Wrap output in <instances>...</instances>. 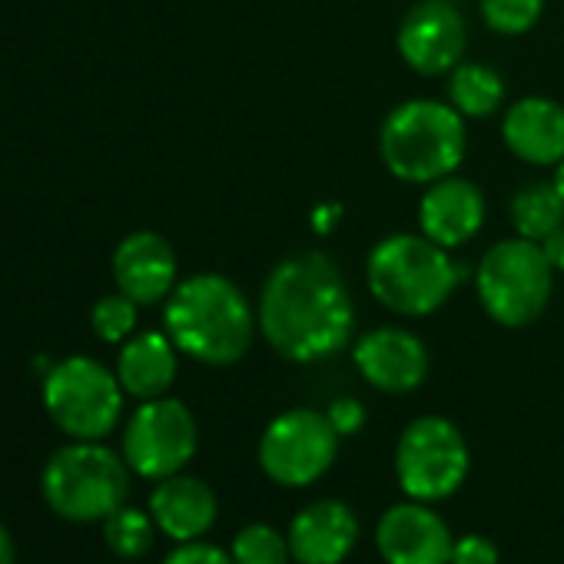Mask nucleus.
I'll use <instances>...</instances> for the list:
<instances>
[{
	"label": "nucleus",
	"mask_w": 564,
	"mask_h": 564,
	"mask_svg": "<svg viewBox=\"0 0 564 564\" xmlns=\"http://www.w3.org/2000/svg\"><path fill=\"white\" fill-rule=\"evenodd\" d=\"M262 339L286 362L339 356L356 329V303L339 262L326 252H296L269 269L256 303Z\"/></svg>",
	"instance_id": "f257e3e1"
},
{
	"label": "nucleus",
	"mask_w": 564,
	"mask_h": 564,
	"mask_svg": "<svg viewBox=\"0 0 564 564\" xmlns=\"http://www.w3.org/2000/svg\"><path fill=\"white\" fill-rule=\"evenodd\" d=\"M256 310L242 290L223 272H196L166 300L163 333L173 346L203 366H236L256 336Z\"/></svg>",
	"instance_id": "f03ea898"
},
{
	"label": "nucleus",
	"mask_w": 564,
	"mask_h": 564,
	"mask_svg": "<svg viewBox=\"0 0 564 564\" xmlns=\"http://www.w3.org/2000/svg\"><path fill=\"white\" fill-rule=\"evenodd\" d=\"M452 249L425 232H392L379 239L366 259V286L379 306L395 316L422 319L438 313L458 286Z\"/></svg>",
	"instance_id": "7ed1b4c3"
},
{
	"label": "nucleus",
	"mask_w": 564,
	"mask_h": 564,
	"mask_svg": "<svg viewBox=\"0 0 564 564\" xmlns=\"http://www.w3.org/2000/svg\"><path fill=\"white\" fill-rule=\"evenodd\" d=\"M465 153V117L442 100H405L392 107L379 127V156L386 170L412 186H429L458 173Z\"/></svg>",
	"instance_id": "20e7f679"
},
{
	"label": "nucleus",
	"mask_w": 564,
	"mask_h": 564,
	"mask_svg": "<svg viewBox=\"0 0 564 564\" xmlns=\"http://www.w3.org/2000/svg\"><path fill=\"white\" fill-rule=\"evenodd\" d=\"M130 465L104 442H70L57 448L41 471L47 508L70 524L107 521L130 495Z\"/></svg>",
	"instance_id": "39448f33"
},
{
	"label": "nucleus",
	"mask_w": 564,
	"mask_h": 564,
	"mask_svg": "<svg viewBox=\"0 0 564 564\" xmlns=\"http://www.w3.org/2000/svg\"><path fill=\"white\" fill-rule=\"evenodd\" d=\"M554 269L541 252V242L511 236L485 249L475 269V293L491 323L505 329H524L541 319L554 293Z\"/></svg>",
	"instance_id": "423d86ee"
},
{
	"label": "nucleus",
	"mask_w": 564,
	"mask_h": 564,
	"mask_svg": "<svg viewBox=\"0 0 564 564\" xmlns=\"http://www.w3.org/2000/svg\"><path fill=\"white\" fill-rule=\"evenodd\" d=\"M123 395L117 372L90 356H70L44 376V409L74 442H104L120 425Z\"/></svg>",
	"instance_id": "0eeeda50"
},
{
	"label": "nucleus",
	"mask_w": 564,
	"mask_h": 564,
	"mask_svg": "<svg viewBox=\"0 0 564 564\" xmlns=\"http://www.w3.org/2000/svg\"><path fill=\"white\" fill-rule=\"evenodd\" d=\"M471 468V452L455 422L445 415H422L409 422L395 445V481L415 501L452 498Z\"/></svg>",
	"instance_id": "6e6552de"
},
{
	"label": "nucleus",
	"mask_w": 564,
	"mask_h": 564,
	"mask_svg": "<svg viewBox=\"0 0 564 564\" xmlns=\"http://www.w3.org/2000/svg\"><path fill=\"white\" fill-rule=\"evenodd\" d=\"M339 455V432L319 409L279 412L259 435V468L282 488L316 485Z\"/></svg>",
	"instance_id": "1a4fd4ad"
},
{
	"label": "nucleus",
	"mask_w": 564,
	"mask_h": 564,
	"mask_svg": "<svg viewBox=\"0 0 564 564\" xmlns=\"http://www.w3.org/2000/svg\"><path fill=\"white\" fill-rule=\"evenodd\" d=\"M199 445V429L186 402L173 395H160L140 402V409L127 419L123 429V458L133 475L163 481L180 475Z\"/></svg>",
	"instance_id": "9d476101"
},
{
	"label": "nucleus",
	"mask_w": 564,
	"mask_h": 564,
	"mask_svg": "<svg viewBox=\"0 0 564 564\" xmlns=\"http://www.w3.org/2000/svg\"><path fill=\"white\" fill-rule=\"evenodd\" d=\"M399 57L419 77H448L468 51V24L452 0H419L395 34Z\"/></svg>",
	"instance_id": "9b49d317"
},
{
	"label": "nucleus",
	"mask_w": 564,
	"mask_h": 564,
	"mask_svg": "<svg viewBox=\"0 0 564 564\" xmlns=\"http://www.w3.org/2000/svg\"><path fill=\"white\" fill-rule=\"evenodd\" d=\"M352 362L359 376L386 395L415 392L429 379L432 366L425 343L402 326H379L359 336L352 346Z\"/></svg>",
	"instance_id": "f8f14e48"
},
{
	"label": "nucleus",
	"mask_w": 564,
	"mask_h": 564,
	"mask_svg": "<svg viewBox=\"0 0 564 564\" xmlns=\"http://www.w3.org/2000/svg\"><path fill=\"white\" fill-rule=\"evenodd\" d=\"M376 547L386 564H452L455 538L429 501H399L376 524Z\"/></svg>",
	"instance_id": "ddd939ff"
},
{
	"label": "nucleus",
	"mask_w": 564,
	"mask_h": 564,
	"mask_svg": "<svg viewBox=\"0 0 564 564\" xmlns=\"http://www.w3.org/2000/svg\"><path fill=\"white\" fill-rule=\"evenodd\" d=\"M110 269L123 296H130L140 306H156L170 300V293L176 290L180 262L166 236L153 229H137L117 242Z\"/></svg>",
	"instance_id": "4468645a"
},
{
	"label": "nucleus",
	"mask_w": 564,
	"mask_h": 564,
	"mask_svg": "<svg viewBox=\"0 0 564 564\" xmlns=\"http://www.w3.org/2000/svg\"><path fill=\"white\" fill-rule=\"evenodd\" d=\"M485 216H488L485 193L458 173L429 183L419 199V232H425L432 242L445 249H458L471 242L481 232Z\"/></svg>",
	"instance_id": "2eb2a0df"
},
{
	"label": "nucleus",
	"mask_w": 564,
	"mask_h": 564,
	"mask_svg": "<svg viewBox=\"0 0 564 564\" xmlns=\"http://www.w3.org/2000/svg\"><path fill=\"white\" fill-rule=\"evenodd\" d=\"M286 538L296 564H343L359 541V518L346 501L319 498L293 514Z\"/></svg>",
	"instance_id": "dca6fc26"
},
{
	"label": "nucleus",
	"mask_w": 564,
	"mask_h": 564,
	"mask_svg": "<svg viewBox=\"0 0 564 564\" xmlns=\"http://www.w3.org/2000/svg\"><path fill=\"white\" fill-rule=\"evenodd\" d=\"M505 147L531 166H557L564 160V104L551 97H521L501 117Z\"/></svg>",
	"instance_id": "f3484780"
},
{
	"label": "nucleus",
	"mask_w": 564,
	"mask_h": 564,
	"mask_svg": "<svg viewBox=\"0 0 564 564\" xmlns=\"http://www.w3.org/2000/svg\"><path fill=\"white\" fill-rule=\"evenodd\" d=\"M150 514L156 521V528L176 541H199L219 518V501L216 491L193 475H170L163 481H156L153 495H150Z\"/></svg>",
	"instance_id": "a211bd4d"
},
{
	"label": "nucleus",
	"mask_w": 564,
	"mask_h": 564,
	"mask_svg": "<svg viewBox=\"0 0 564 564\" xmlns=\"http://www.w3.org/2000/svg\"><path fill=\"white\" fill-rule=\"evenodd\" d=\"M180 369V349L166 333H133L117 356V379L127 395L150 402L173 389Z\"/></svg>",
	"instance_id": "6ab92c4d"
},
{
	"label": "nucleus",
	"mask_w": 564,
	"mask_h": 564,
	"mask_svg": "<svg viewBox=\"0 0 564 564\" xmlns=\"http://www.w3.org/2000/svg\"><path fill=\"white\" fill-rule=\"evenodd\" d=\"M448 104L465 117V120H481L495 117L505 107V80L495 67L462 61L448 74Z\"/></svg>",
	"instance_id": "aec40b11"
},
{
	"label": "nucleus",
	"mask_w": 564,
	"mask_h": 564,
	"mask_svg": "<svg viewBox=\"0 0 564 564\" xmlns=\"http://www.w3.org/2000/svg\"><path fill=\"white\" fill-rule=\"evenodd\" d=\"M511 226L514 236L541 242L557 226H564V199L554 183H528L511 196Z\"/></svg>",
	"instance_id": "412c9836"
},
{
	"label": "nucleus",
	"mask_w": 564,
	"mask_h": 564,
	"mask_svg": "<svg viewBox=\"0 0 564 564\" xmlns=\"http://www.w3.org/2000/svg\"><path fill=\"white\" fill-rule=\"evenodd\" d=\"M156 531L160 528H156L153 514L143 511V508H130V505L117 508L104 521V541L123 561H137V557L150 554V547L156 541Z\"/></svg>",
	"instance_id": "4be33fe9"
},
{
	"label": "nucleus",
	"mask_w": 564,
	"mask_h": 564,
	"mask_svg": "<svg viewBox=\"0 0 564 564\" xmlns=\"http://www.w3.org/2000/svg\"><path fill=\"white\" fill-rule=\"evenodd\" d=\"M229 554L236 564H290L293 561L290 538L262 521L239 528L229 544Z\"/></svg>",
	"instance_id": "5701e85b"
},
{
	"label": "nucleus",
	"mask_w": 564,
	"mask_h": 564,
	"mask_svg": "<svg viewBox=\"0 0 564 564\" xmlns=\"http://www.w3.org/2000/svg\"><path fill=\"white\" fill-rule=\"evenodd\" d=\"M137 316H140V303H133L130 296H123L117 290V293L97 300V306L90 313V326L104 343L123 346L137 333Z\"/></svg>",
	"instance_id": "b1692460"
},
{
	"label": "nucleus",
	"mask_w": 564,
	"mask_h": 564,
	"mask_svg": "<svg viewBox=\"0 0 564 564\" xmlns=\"http://www.w3.org/2000/svg\"><path fill=\"white\" fill-rule=\"evenodd\" d=\"M544 14V0H481V21L501 37L528 34Z\"/></svg>",
	"instance_id": "393cba45"
},
{
	"label": "nucleus",
	"mask_w": 564,
	"mask_h": 564,
	"mask_svg": "<svg viewBox=\"0 0 564 564\" xmlns=\"http://www.w3.org/2000/svg\"><path fill=\"white\" fill-rule=\"evenodd\" d=\"M452 564H501L498 544L485 534H462L452 547Z\"/></svg>",
	"instance_id": "a878e982"
},
{
	"label": "nucleus",
	"mask_w": 564,
	"mask_h": 564,
	"mask_svg": "<svg viewBox=\"0 0 564 564\" xmlns=\"http://www.w3.org/2000/svg\"><path fill=\"white\" fill-rule=\"evenodd\" d=\"M163 564H236L229 551L209 544V541H186V544H176Z\"/></svg>",
	"instance_id": "bb28decb"
},
{
	"label": "nucleus",
	"mask_w": 564,
	"mask_h": 564,
	"mask_svg": "<svg viewBox=\"0 0 564 564\" xmlns=\"http://www.w3.org/2000/svg\"><path fill=\"white\" fill-rule=\"evenodd\" d=\"M326 419L333 422V429L339 432V438H346V435L362 432V425H366V405L359 399H352V395H339V399L329 402Z\"/></svg>",
	"instance_id": "cd10ccee"
},
{
	"label": "nucleus",
	"mask_w": 564,
	"mask_h": 564,
	"mask_svg": "<svg viewBox=\"0 0 564 564\" xmlns=\"http://www.w3.org/2000/svg\"><path fill=\"white\" fill-rule=\"evenodd\" d=\"M541 252H544V259L551 262L554 272H564V226H557L551 236L541 239Z\"/></svg>",
	"instance_id": "c85d7f7f"
},
{
	"label": "nucleus",
	"mask_w": 564,
	"mask_h": 564,
	"mask_svg": "<svg viewBox=\"0 0 564 564\" xmlns=\"http://www.w3.org/2000/svg\"><path fill=\"white\" fill-rule=\"evenodd\" d=\"M0 564H18V544L4 521H0Z\"/></svg>",
	"instance_id": "c756f323"
},
{
	"label": "nucleus",
	"mask_w": 564,
	"mask_h": 564,
	"mask_svg": "<svg viewBox=\"0 0 564 564\" xmlns=\"http://www.w3.org/2000/svg\"><path fill=\"white\" fill-rule=\"evenodd\" d=\"M551 183H554V189H557V196L564 199V160L554 166V176H551Z\"/></svg>",
	"instance_id": "7c9ffc66"
}]
</instances>
